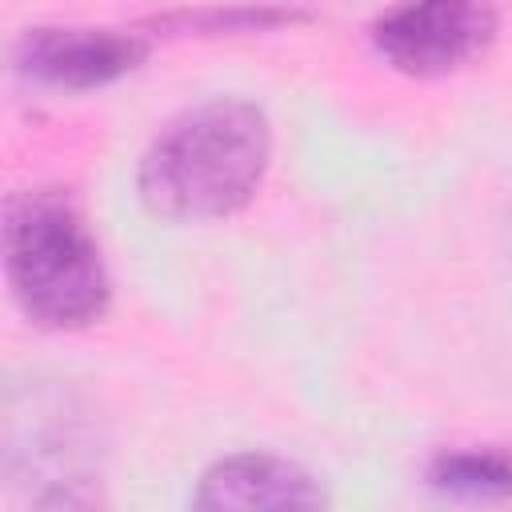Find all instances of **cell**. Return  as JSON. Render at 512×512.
Segmentation results:
<instances>
[{
    "mask_svg": "<svg viewBox=\"0 0 512 512\" xmlns=\"http://www.w3.org/2000/svg\"><path fill=\"white\" fill-rule=\"evenodd\" d=\"M496 28L492 0H408L372 24V44L408 76H448L480 60Z\"/></svg>",
    "mask_w": 512,
    "mask_h": 512,
    "instance_id": "obj_3",
    "label": "cell"
},
{
    "mask_svg": "<svg viewBox=\"0 0 512 512\" xmlns=\"http://www.w3.org/2000/svg\"><path fill=\"white\" fill-rule=\"evenodd\" d=\"M4 272L20 312L52 332L88 328L112 300V280L72 196L20 192L4 212Z\"/></svg>",
    "mask_w": 512,
    "mask_h": 512,
    "instance_id": "obj_2",
    "label": "cell"
},
{
    "mask_svg": "<svg viewBox=\"0 0 512 512\" xmlns=\"http://www.w3.org/2000/svg\"><path fill=\"white\" fill-rule=\"evenodd\" d=\"M148 56L144 36L116 28H28L16 40V72L64 92H88L128 76Z\"/></svg>",
    "mask_w": 512,
    "mask_h": 512,
    "instance_id": "obj_4",
    "label": "cell"
},
{
    "mask_svg": "<svg viewBox=\"0 0 512 512\" xmlns=\"http://www.w3.org/2000/svg\"><path fill=\"white\" fill-rule=\"evenodd\" d=\"M268 156V116L252 100L220 96L180 112L152 136L136 168V192L160 220H224L252 200Z\"/></svg>",
    "mask_w": 512,
    "mask_h": 512,
    "instance_id": "obj_1",
    "label": "cell"
},
{
    "mask_svg": "<svg viewBox=\"0 0 512 512\" xmlns=\"http://www.w3.org/2000/svg\"><path fill=\"white\" fill-rule=\"evenodd\" d=\"M428 484L460 500H504L512 496V456L496 448L444 452L432 460Z\"/></svg>",
    "mask_w": 512,
    "mask_h": 512,
    "instance_id": "obj_6",
    "label": "cell"
},
{
    "mask_svg": "<svg viewBox=\"0 0 512 512\" xmlns=\"http://www.w3.org/2000/svg\"><path fill=\"white\" fill-rule=\"evenodd\" d=\"M196 508H212V512H312L324 508L328 496L320 488V480L312 472H304L292 460L268 456V452H236L216 460L192 496Z\"/></svg>",
    "mask_w": 512,
    "mask_h": 512,
    "instance_id": "obj_5",
    "label": "cell"
}]
</instances>
